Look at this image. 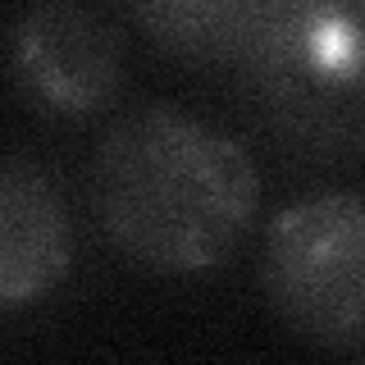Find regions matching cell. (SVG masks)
Returning a JSON list of instances; mask_svg holds the SVG:
<instances>
[{
    "instance_id": "6da1fadb",
    "label": "cell",
    "mask_w": 365,
    "mask_h": 365,
    "mask_svg": "<svg viewBox=\"0 0 365 365\" xmlns=\"http://www.w3.org/2000/svg\"><path fill=\"white\" fill-rule=\"evenodd\" d=\"M87 201L123 260L155 274H201L247 242L260 174L215 123L178 106H142L101 137Z\"/></svg>"
},
{
    "instance_id": "7a4b0ae2",
    "label": "cell",
    "mask_w": 365,
    "mask_h": 365,
    "mask_svg": "<svg viewBox=\"0 0 365 365\" xmlns=\"http://www.w3.org/2000/svg\"><path fill=\"white\" fill-rule=\"evenodd\" d=\"M233 68L288 146L365 160V0H265Z\"/></svg>"
},
{
    "instance_id": "3957f363",
    "label": "cell",
    "mask_w": 365,
    "mask_h": 365,
    "mask_svg": "<svg viewBox=\"0 0 365 365\" xmlns=\"http://www.w3.org/2000/svg\"><path fill=\"white\" fill-rule=\"evenodd\" d=\"M260 283L274 315L315 347H365V197L315 192L265 228Z\"/></svg>"
},
{
    "instance_id": "277c9868",
    "label": "cell",
    "mask_w": 365,
    "mask_h": 365,
    "mask_svg": "<svg viewBox=\"0 0 365 365\" xmlns=\"http://www.w3.org/2000/svg\"><path fill=\"white\" fill-rule=\"evenodd\" d=\"M5 60L23 96L64 119L106 110L123 83L119 32L78 0L28 5L5 37Z\"/></svg>"
},
{
    "instance_id": "5b68a950",
    "label": "cell",
    "mask_w": 365,
    "mask_h": 365,
    "mask_svg": "<svg viewBox=\"0 0 365 365\" xmlns=\"http://www.w3.org/2000/svg\"><path fill=\"white\" fill-rule=\"evenodd\" d=\"M73 265V220L41 165L0 155V315L51 297Z\"/></svg>"
},
{
    "instance_id": "8992f818",
    "label": "cell",
    "mask_w": 365,
    "mask_h": 365,
    "mask_svg": "<svg viewBox=\"0 0 365 365\" xmlns=\"http://www.w3.org/2000/svg\"><path fill=\"white\" fill-rule=\"evenodd\" d=\"M114 5L174 60L233 68L265 0H114Z\"/></svg>"
}]
</instances>
